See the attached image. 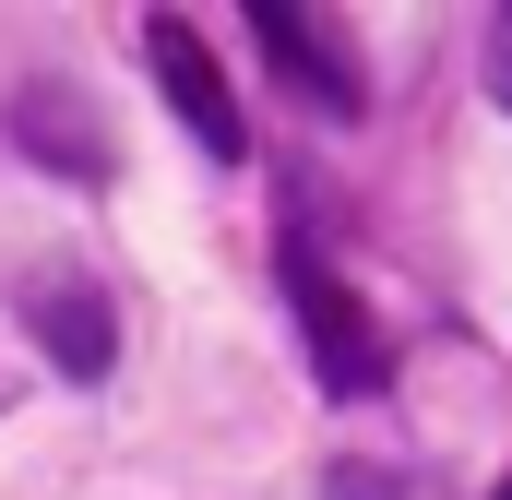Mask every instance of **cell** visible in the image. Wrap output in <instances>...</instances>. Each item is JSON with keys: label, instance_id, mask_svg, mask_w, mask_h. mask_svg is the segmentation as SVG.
<instances>
[{"label": "cell", "instance_id": "1", "mask_svg": "<svg viewBox=\"0 0 512 500\" xmlns=\"http://www.w3.org/2000/svg\"><path fill=\"white\" fill-rule=\"evenodd\" d=\"M286 298H298V334H310V370H322V393H346V405H370L393 381V358H382V322L346 298V274L322 262V250L298 239L286 250Z\"/></svg>", "mask_w": 512, "mask_h": 500}, {"label": "cell", "instance_id": "2", "mask_svg": "<svg viewBox=\"0 0 512 500\" xmlns=\"http://www.w3.org/2000/svg\"><path fill=\"white\" fill-rule=\"evenodd\" d=\"M143 60H155V84H167V108H179V131L227 167V155H251V120H239V96H227V72L203 60V36L179 24V12H143Z\"/></svg>", "mask_w": 512, "mask_h": 500}, {"label": "cell", "instance_id": "3", "mask_svg": "<svg viewBox=\"0 0 512 500\" xmlns=\"http://www.w3.org/2000/svg\"><path fill=\"white\" fill-rule=\"evenodd\" d=\"M251 36L274 48V72H286L298 96H322L334 120H346V108L370 96V84H358V48H346V24H310L298 0H262V12H251Z\"/></svg>", "mask_w": 512, "mask_h": 500}, {"label": "cell", "instance_id": "4", "mask_svg": "<svg viewBox=\"0 0 512 500\" xmlns=\"http://www.w3.org/2000/svg\"><path fill=\"white\" fill-rule=\"evenodd\" d=\"M24 334L48 346L60 381H108V346H120V322H108V298H96L84 274H36V286H24Z\"/></svg>", "mask_w": 512, "mask_h": 500}, {"label": "cell", "instance_id": "5", "mask_svg": "<svg viewBox=\"0 0 512 500\" xmlns=\"http://www.w3.org/2000/svg\"><path fill=\"white\" fill-rule=\"evenodd\" d=\"M36 131H60V155H48V167H72V179H108V143H96V120H84L60 84H24V143H36Z\"/></svg>", "mask_w": 512, "mask_h": 500}, {"label": "cell", "instance_id": "6", "mask_svg": "<svg viewBox=\"0 0 512 500\" xmlns=\"http://www.w3.org/2000/svg\"><path fill=\"white\" fill-rule=\"evenodd\" d=\"M322 500H417V489H405V477H382V465H334V477H322Z\"/></svg>", "mask_w": 512, "mask_h": 500}, {"label": "cell", "instance_id": "7", "mask_svg": "<svg viewBox=\"0 0 512 500\" xmlns=\"http://www.w3.org/2000/svg\"><path fill=\"white\" fill-rule=\"evenodd\" d=\"M489 96H501V108H512V12H501V24H489Z\"/></svg>", "mask_w": 512, "mask_h": 500}, {"label": "cell", "instance_id": "8", "mask_svg": "<svg viewBox=\"0 0 512 500\" xmlns=\"http://www.w3.org/2000/svg\"><path fill=\"white\" fill-rule=\"evenodd\" d=\"M501 500H512V489H501Z\"/></svg>", "mask_w": 512, "mask_h": 500}]
</instances>
